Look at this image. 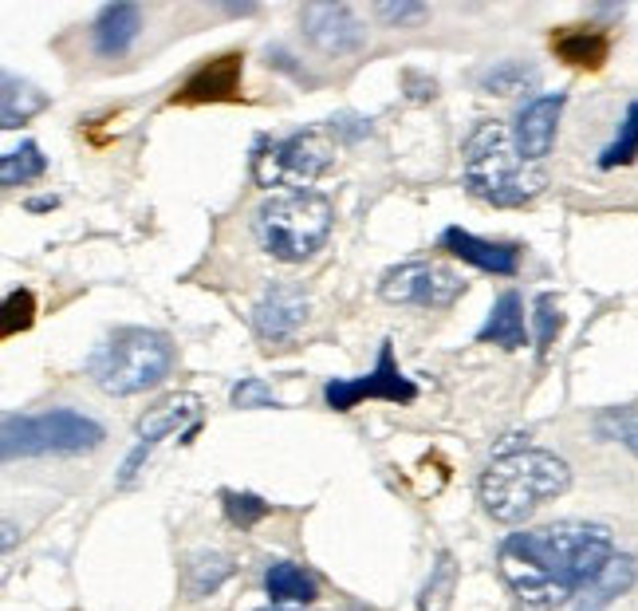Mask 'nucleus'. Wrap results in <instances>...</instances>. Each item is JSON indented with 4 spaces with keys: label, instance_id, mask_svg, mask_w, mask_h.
Masks as SVG:
<instances>
[{
    "label": "nucleus",
    "instance_id": "7c9ffc66",
    "mask_svg": "<svg viewBox=\"0 0 638 611\" xmlns=\"http://www.w3.org/2000/svg\"><path fill=\"white\" fill-rule=\"evenodd\" d=\"M229 403L237 410H256V407H272L280 410V399L264 387V379H241L237 387H233V395H229Z\"/></svg>",
    "mask_w": 638,
    "mask_h": 611
},
{
    "label": "nucleus",
    "instance_id": "0eeeda50",
    "mask_svg": "<svg viewBox=\"0 0 638 611\" xmlns=\"http://www.w3.org/2000/svg\"><path fill=\"white\" fill-rule=\"evenodd\" d=\"M335 146L323 131H296L276 142H260L253 150V182L260 190H308L319 174H327Z\"/></svg>",
    "mask_w": 638,
    "mask_h": 611
},
{
    "label": "nucleus",
    "instance_id": "39448f33",
    "mask_svg": "<svg viewBox=\"0 0 638 611\" xmlns=\"http://www.w3.org/2000/svg\"><path fill=\"white\" fill-rule=\"evenodd\" d=\"M170 367H174V343L154 328H119L87 359L95 387L103 395H115V399L158 387L170 375Z\"/></svg>",
    "mask_w": 638,
    "mask_h": 611
},
{
    "label": "nucleus",
    "instance_id": "dca6fc26",
    "mask_svg": "<svg viewBox=\"0 0 638 611\" xmlns=\"http://www.w3.org/2000/svg\"><path fill=\"white\" fill-rule=\"evenodd\" d=\"M138 32H142V8H138V4H127V0L107 4V8L99 12L95 28H91L95 56H103V60L127 56L130 48H134V40H138Z\"/></svg>",
    "mask_w": 638,
    "mask_h": 611
},
{
    "label": "nucleus",
    "instance_id": "f3484780",
    "mask_svg": "<svg viewBox=\"0 0 638 611\" xmlns=\"http://www.w3.org/2000/svg\"><path fill=\"white\" fill-rule=\"evenodd\" d=\"M552 52L568 68L599 71L611 56V40H607L603 28H556L552 32Z\"/></svg>",
    "mask_w": 638,
    "mask_h": 611
},
{
    "label": "nucleus",
    "instance_id": "4be33fe9",
    "mask_svg": "<svg viewBox=\"0 0 638 611\" xmlns=\"http://www.w3.org/2000/svg\"><path fill=\"white\" fill-rule=\"evenodd\" d=\"M233 576V560L221 556V552H193L190 564H186V592L193 600L217 592L225 580Z\"/></svg>",
    "mask_w": 638,
    "mask_h": 611
},
{
    "label": "nucleus",
    "instance_id": "aec40b11",
    "mask_svg": "<svg viewBox=\"0 0 638 611\" xmlns=\"http://www.w3.org/2000/svg\"><path fill=\"white\" fill-rule=\"evenodd\" d=\"M264 592L276 604H312L319 596V584L308 568H300L292 560H276L264 572Z\"/></svg>",
    "mask_w": 638,
    "mask_h": 611
},
{
    "label": "nucleus",
    "instance_id": "2eb2a0df",
    "mask_svg": "<svg viewBox=\"0 0 638 611\" xmlns=\"http://www.w3.org/2000/svg\"><path fill=\"white\" fill-rule=\"evenodd\" d=\"M442 249L461 257L473 269L493 272V276H512L520 269V253H524L516 241H485V237H473V233H465L457 225H449L442 233Z\"/></svg>",
    "mask_w": 638,
    "mask_h": 611
},
{
    "label": "nucleus",
    "instance_id": "b1692460",
    "mask_svg": "<svg viewBox=\"0 0 638 611\" xmlns=\"http://www.w3.org/2000/svg\"><path fill=\"white\" fill-rule=\"evenodd\" d=\"M44 170H48V158H44V150H40L36 142H20V150H8V154L0 158V182H4L8 190L44 178Z\"/></svg>",
    "mask_w": 638,
    "mask_h": 611
},
{
    "label": "nucleus",
    "instance_id": "c756f323",
    "mask_svg": "<svg viewBox=\"0 0 638 611\" xmlns=\"http://www.w3.org/2000/svg\"><path fill=\"white\" fill-rule=\"evenodd\" d=\"M560 328H564V316H560L556 300H552V296H540V300H536V347H540V355L552 347V340L560 336Z\"/></svg>",
    "mask_w": 638,
    "mask_h": 611
},
{
    "label": "nucleus",
    "instance_id": "c9c22d12",
    "mask_svg": "<svg viewBox=\"0 0 638 611\" xmlns=\"http://www.w3.org/2000/svg\"><path fill=\"white\" fill-rule=\"evenodd\" d=\"M16 544V529L12 525H4V548H12Z\"/></svg>",
    "mask_w": 638,
    "mask_h": 611
},
{
    "label": "nucleus",
    "instance_id": "9d476101",
    "mask_svg": "<svg viewBox=\"0 0 638 611\" xmlns=\"http://www.w3.org/2000/svg\"><path fill=\"white\" fill-rule=\"evenodd\" d=\"M197 418H201V399L197 395H166L162 403H154V407L146 410L142 418H138V426H134V438H138V446L130 450V458L123 462V477H119V485H130L134 474H138V466L150 458V450L166 438V434H178L182 426H197Z\"/></svg>",
    "mask_w": 638,
    "mask_h": 611
},
{
    "label": "nucleus",
    "instance_id": "423d86ee",
    "mask_svg": "<svg viewBox=\"0 0 638 611\" xmlns=\"http://www.w3.org/2000/svg\"><path fill=\"white\" fill-rule=\"evenodd\" d=\"M103 446V426L79 410L44 414H8L4 418V458H40V454H87Z\"/></svg>",
    "mask_w": 638,
    "mask_h": 611
},
{
    "label": "nucleus",
    "instance_id": "72a5a7b5",
    "mask_svg": "<svg viewBox=\"0 0 638 611\" xmlns=\"http://www.w3.org/2000/svg\"><path fill=\"white\" fill-rule=\"evenodd\" d=\"M402 87H406V95H410L414 103H426V99L438 95V83H434L430 75H422V71H402Z\"/></svg>",
    "mask_w": 638,
    "mask_h": 611
},
{
    "label": "nucleus",
    "instance_id": "c85d7f7f",
    "mask_svg": "<svg viewBox=\"0 0 638 611\" xmlns=\"http://www.w3.org/2000/svg\"><path fill=\"white\" fill-rule=\"evenodd\" d=\"M221 501H225V513H229V521L237 525V529H256L264 517H268V501H260L256 493H233V489H225L221 493Z\"/></svg>",
    "mask_w": 638,
    "mask_h": 611
},
{
    "label": "nucleus",
    "instance_id": "a211bd4d",
    "mask_svg": "<svg viewBox=\"0 0 638 611\" xmlns=\"http://www.w3.org/2000/svg\"><path fill=\"white\" fill-rule=\"evenodd\" d=\"M638 580V560L635 556H611L607 560V568L575 596V611H603L611 600H619L623 592H631Z\"/></svg>",
    "mask_w": 638,
    "mask_h": 611
},
{
    "label": "nucleus",
    "instance_id": "4468645a",
    "mask_svg": "<svg viewBox=\"0 0 638 611\" xmlns=\"http://www.w3.org/2000/svg\"><path fill=\"white\" fill-rule=\"evenodd\" d=\"M564 103H568V95H564V91H552V95H536L532 103L520 107L512 142H516V150H520L528 162L548 158V150H552V142H556L560 115H564Z\"/></svg>",
    "mask_w": 638,
    "mask_h": 611
},
{
    "label": "nucleus",
    "instance_id": "cd10ccee",
    "mask_svg": "<svg viewBox=\"0 0 638 611\" xmlns=\"http://www.w3.org/2000/svg\"><path fill=\"white\" fill-rule=\"evenodd\" d=\"M532 83H536V71L524 68V64H497L481 75V91H489V95H516Z\"/></svg>",
    "mask_w": 638,
    "mask_h": 611
},
{
    "label": "nucleus",
    "instance_id": "393cba45",
    "mask_svg": "<svg viewBox=\"0 0 638 611\" xmlns=\"http://www.w3.org/2000/svg\"><path fill=\"white\" fill-rule=\"evenodd\" d=\"M635 158H638V99L627 107L619 135L603 146V154L595 158V166H599V170H619V166H631Z\"/></svg>",
    "mask_w": 638,
    "mask_h": 611
},
{
    "label": "nucleus",
    "instance_id": "f8f14e48",
    "mask_svg": "<svg viewBox=\"0 0 638 611\" xmlns=\"http://www.w3.org/2000/svg\"><path fill=\"white\" fill-rule=\"evenodd\" d=\"M241 71H245L241 52L213 56L174 91L170 103H190V107L193 103H237L241 99Z\"/></svg>",
    "mask_w": 638,
    "mask_h": 611
},
{
    "label": "nucleus",
    "instance_id": "f03ea898",
    "mask_svg": "<svg viewBox=\"0 0 638 611\" xmlns=\"http://www.w3.org/2000/svg\"><path fill=\"white\" fill-rule=\"evenodd\" d=\"M461 182L477 202L493 209H516L544 194L548 174L540 162H528L516 142L509 138L505 123L485 119L465 138V162H461Z\"/></svg>",
    "mask_w": 638,
    "mask_h": 611
},
{
    "label": "nucleus",
    "instance_id": "2f4dec72",
    "mask_svg": "<svg viewBox=\"0 0 638 611\" xmlns=\"http://www.w3.org/2000/svg\"><path fill=\"white\" fill-rule=\"evenodd\" d=\"M379 20H386V24H422L426 16H430V8L426 4H414V0H383L379 8Z\"/></svg>",
    "mask_w": 638,
    "mask_h": 611
},
{
    "label": "nucleus",
    "instance_id": "f257e3e1",
    "mask_svg": "<svg viewBox=\"0 0 638 611\" xmlns=\"http://www.w3.org/2000/svg\"><path fill=\"white\" fill-rule=\"evenodd\" d=\"M615 556V537L607 525L560 521L505 537L497 564L512 596L528 611H552L575 600Z\"/></svg>",
    "mask_w": 638,
    "mask_h": 611
},
{
    "label": "nucleus",
    "instance_id": "7ed1b4c3",
    "mask_svg": "<svg viewBox=\"0 0 638 611\" xmlns=\"http://www.w3.org/2000/svg\"><path fill=\"white\" fill-rule=\"evenodd\" d=\"M572 485V470L564 458L536 450V446H516L501 450L485 474H481V505L493 521L501 525H520L532 517L540 501L560 497Z\"/></svg>",
    "mask_w": 638,
    "mask_h": 611
},
{
    "label": "nucleus",
    "instance_id": "1a4fd4ad",
    "mask_svg": "<svg viewBox=\"0 0 638 611\" xmlns=\"http://www.w3.org/2000/svg\"><path fill=\"white\" fill-rule=\"evenodd\" d=\"M323 399L331 410H351L359 407L363 399H386V403H414L418 399V387L414 379H406L394 363V343L383 340L379 347V363L371 375H359V379H327L323 383Z\"/></svg>",
    "mask_w": 638,
    "mask_h": 611
},
{
    "label": "nucleus",
    "instance_id": "5701e85b",
    "mask_svg": "<svg viewBox=\"0 0 638 611\" xmlns=\"http://www.w3.org/2000/svg\"><path fill=\"white\" fill-rule=\"evenodd\" d=\"M453 592H457V560L449 552H438L422 592H418V611H449L453 608Z\"/></svg>",
    "mask_w": 638,
    "mask_h": 611
},
{
    "label": "nucleus",
    "instance_id": "412c9836",
    "mask_svg": "<svg viewBox=\"0 0 638 611\" xmlns=\"http://www.w3.org/2000/svg\"><path fill=\"white\" fill-rule=\"evenodd\" d=\"M48 107V95L40 87H32L28 79H16V75H4V95H0V127L4 131H16L24 127L32 115H40Z\"/></svg>",
    "mask_w": 638,
    "mask_h": 611
},
{
    "label": "nucleus",
    "instance_id": "6ab92c4d",
    "mask_svg": "<svg viewBox=\"0 0 638 611\" xmlns=\"http://www.w3.org/2000/svg\"><path fill=\"white\" fill-rule=\"evenodd\" d=\"M477 343H493V347H505V351H520V347H528L524 304H520V296H516V292H505V296L493 304L489 320H485V324H481V332H477Z\"/></svg>",
    "mask_w": 638,
    "mask_h": 611
},
{
    "label": "nucleus",
    "instance_id": "f704fd0d",
    "mask_svg": "<svg viewBox=\"0 0 638 611\" xmlns=\"http://www.w3.org/2000/svg\"><path fill=\"white\" fill-rule=\"evenodd\" d=\"M52 205H56V198H36V202H28V209L40 213V209H52Z\"/></svg>",
    "mask_w": 638,
    "mask_h": 611
},
{
    "label": "nucleus",
    "instance_id": "20e7f679",
    "mask_svg": "<svg viewBox=\"0 0 638 611\" xmlns=\"http://www.w3.org/2000/svg\"><path fill=\"white\" fill-rule=\"evenodd\" d=\"M335 209L316 190H296V194H272L256 205L253 233L256 245L284 265H300L316 257L323 241L331 237Z\"/></svg>",
    "mask_w": 638,
    "mask_h": 611
},
{
    "label": "nucleus",
    "instance_id": "bb28decb",
    "mask_svg": "<svg viewBox=\"0 0 638 611\" xmlns=\"http://www.w3.org/2000/svg\"><path fill=\"white\" fill-rule=\"evenodd\" d=\"M595 434L607 442H623L638 458V410H607L595 418Z\"/></svg>",
    "mask_w": 638,
    "mask_h": 611
},
{
    "label": "nucleus",
    "instance_id": "ddd939ff",
    "mask_svg": "<svg viewBox=\"0 0 638 611\" xmlns=\"http://www.w3.org/2000/svg\"><path fill=\"white\" fill-rule=\"evenodd\" d=\"M304 320H308V300H304V292L292 288V284H272L253 308L256 336L264 343H272V347L292 340Z\"/></svg>",
    "mask_w": 638,
    "mask_h": 611
},
{
    "label": "nucleus",
    "instance_id": "a878e982",
    "mask_svg": "<svg viewBox=\"0 0 638 611\" xmlns=\"http://www.w3.org/2000/svg\"><path fill=\"white\" fill-rule=\"evenodd\" d=\"M4 320H0V336L4 340H12L16 332H28L32 328V320H36V296L28 292V288H12L8 296H4V312H0Z\"/></svg>",
    "mask_w": 638,
    "mask_h": 611
},
{
    "label": "nucleus",
    "instance_id": "9b49d317",
    "mask_svg": "<svg viewBox=\"0 0 638 611\" xmlns=\"http://www.w3.org/2000/svg\"><path fill=\"white\" fill-rule=\"evenodd\" d=\"M300 24L323 56H351L367 44V28L347 4H304Z\"/></svg>",
    "mask_w": 638,
    "mask_h": 611
},
{
    "label": "nucleus",
    "instance_id": "473e14b6",
    "mask_svg": "<svg viewBox=\"0 0 638 611\" xmlns=\"http://www.w3.org/2000/svg\"><path fill=\"white\" fill-rule=\"evenodd\" d=\"M331 135L339 142H359V138L371 135V119H359V115H339L331 119Z\"/></svg>",
    "mask_w": 638,
    "mask_h": 611
},
{
    "label": "nucleus",
    "instance_id": "6e6552de",
    "mask_svg": "<svg viewBox=\"0 0 638 611\" xmlns=\"http://www.w3.org/2000/svg\"><path fill=\"white\" fill-rule=\"evenodd\" d=\"M465 292V276L438 265V261H406L383 272L379 296L386 304H414V308H434L442 312Z\"/></svg>",
    "mask_w": 638,
    "mask_h": 611
}]
</instances>
